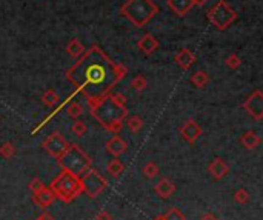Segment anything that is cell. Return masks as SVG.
Segmentation results:
<instances>
[{
  "label": "cell",
  "mask_w": 263,
  "mask_h": 220,
  "mask_svg": "<svg viewBox=\"0 0 263 220\" xmlns=\"http://www.w3.org/2000/svg\"><path fill=\"white\" fill-rule=\"evenodd\" d=\"M126 74L128 69L125 65L110 59L99 45H91L65 76L77 88V92H82L88 103H92L110 94Z\"/></svg>",
  "instance_id": "cell-1"
},
{
  "label": "cell",
  "mask_w": 263,
  "mask_h": 220,
  "mask_svg": "<svg viewBox=\"0 0 263 220\" xmlns=\"http://www.w3.org/2000/svg\"><path fill=\"white\" fill-rule=\"evenodd\" d=\"M91 116L96 119L102 127L112 132L119 134L123 128V120L128 117V110L123 105H119L112 99L111 94H107L102 99L88 103Z\"/></svg>",
  "instance_id": "cell-2"
},
{
  "label": "cell",
  "mask_w": 263,
  "mask_h": 220,
  "mask_svg": "<svg viewBox=\"0 0 263 220\" xmlns=\"http://www.w3.org/2000/svg\"><path fill=\"white\" fill-rule=\"evenodd\" d=\"M120 14L135 28H143L159 14V6L153 0H126L120 6Z\"/></svg>",
  "instance_id": "cell-3"
},
{
  "label": "cell",
  "mask_w": 263,
  "mask_h": 220,
  "mask_svg": "<svg viewBox=\"0 0 263 220\" xmlns=\"http://www.w3.org/2000/svg\"><path fill=\"white\" fill-rule=\"evenodd\" d=\"M49 188H51V191L54 193L56 198H60V200L65 203H71L83 193L80 177L71 174L65 170L51 182Z\"/></svg>",
  "instance_id": "cell-4"
},
{
  "label": "cell",
  "mask_w": 263,
  "mask_h": 220,
  "mask_svg": "<svg viewBox=\"0 0 263 220\" xmlns=\"http://www.w3.org/2000/svg\"><path fill=\"white\" fill-rule=\"evenodd\" d=\"M56 160L62 166V170H65V171L74 174V176H79V177L85 174L92 165V160L88 157V154L76 143H69L68 148L63 151L62 155L57 157Z\"/></svg>",
  "instance_id": "cell-5"
},
{
  "label": "cell",
  "mask_w": 263,
  "mask_h": 220,
  "mask_svg": "<svg viewBox=\"0 0 263 220\" xmlns=\"http://www.w3.org/2000/svg\"><path fill=\"white\" fill-rule=\"evenodd\" d=\"M237 17L239 14L236 13V9L226 0H219L206 13V19L209 20V23L219 31H225L226 28H229L237 20Z\"/></svg>",
  "instance_id": "cell-6"
},
{
  "label": "cell",
  "mask_w": 263,
  "mask_h": 220,
  "mask_svg": "<svg viewBox=\"0 0 263 220\" xmlns=\"http://www.w3.org/2000/svg\"><path fill=\"white\" fill-rule=\"evenodd\" d=\"M80 179H82L83 193H87L88 197H91V198L99 197L108 185V180L94 168H89L85 174L80 177Z\"/></svg>",
  "instance_id": "cell-7"
},
{
  "label": "cell",
  "mask_w": 263,
  "mask_h": 220,
  "mask_svg": "<svg viewBox=\"0 0 263 220\" xmlns=\"http://www.w3.org/2000/svg\"><path fill=\"white\" fill-rule=\"evenodd\" d=\"M42 146H44L45 151H46L51 157L57 159V157H60L62 153L69 146V142H68L65 137H63V135H62L59 131H54V132H51L48 137L44 140Z\"/></svg>",
  "instance_id": "cell-8"
},
{
  "label": "cell",
  "mask_w": 263,
  "mask_h": 220,
  "mask_svg": "<svg viewBox=\"0 0 263 220\" xmlns=\"http://www.w3.org/2000/svg\"><path fill=\"white\" fill-rule=\"evenodd\" d=\"M243 108L252 119L260 122L263 119V92L260 89H256L243 102Z\"/></svg>",
  "instance_id": "cell-9"
},
{
  "label": "cell",
  "mask_w": 263,
  "mask_h": 220,
  "mask_svg": "<svg viewBox=\"0 0 263 220\" xmlns=\"http://www.w3.org/2000/svg\"><path fill=\"white\" fill-rule=\"evenodd\" d=\"M202 132H203L202 127L194 119H188L180 128V135L189 145H194L197 142V139L202 135Z\"/></svg>",
  "instance_id": "cell-10"
},
{
  "label": "cell",
  "mask_w": 263,
  "mask_h": 220,
  "mask_svg": "<svg viewBox=\"0 0 263 220\" xmlns=\"http://www.w3.org/2000/svg\"><path fill=\"white\" fill-rule=\"evenodd\" d=\"M33 200L40 208H48V206H51L52 203H54L56 196H54V193L51 191L49 186H44L40 191L33 194Z\"/></svg>",
  "instance_id": "cell-11"
},
{
  "label": "cell",
  "mask_w": 263,
  "mask_h": 220,
  "mask_svg": "<svg viewBox=\"0 0 263 220\" xmlns=\"http://www.w3.org/2000/svg\"><path fill=\"white\" fill-rule=\"evenodd\" d=\"M196 60H197L196 54H194L191 49H188V48H182V49L174 56V62H175V64L180 66L182 69H185V71L191 68V66L196 64Z\"/></svg>",
  "instance_id": "cell-12"
},
{
  "label": "cell",
  "mask_w": 263,
  "mask_h": 220,
  "mask_svg": "<svg viewBox=\"0 0 263 220\" xmlns=\"http://www.w3.org/2000/svg\"><path fill=\"white\" fill-rule=\"evenodd\" d=\"M160 44H159V40H157L153 34L150 33H146L139 42H137V48L143 52L145 56H151L154 54V52L159 49Z\"/></svg>",
  "instance_id": "cell-13"
},
{
  "label": "cell",
  "mask_w": 263,
  "mask_h": 220,
  "mask_svg": "<svg viewBox=\"0 0 263 220\" xmlns=\"http://www.w3.org/2000/svg\"><path fill=\"white\" fill-rule=\"evenodd\" d=\"M105 146H107V151L111 155L119 157V155H122L126 151V148H128V142H126L125 139H122L120 135L114 134L112 137L107 142V145H105Z\"/></svg>",
  "instance_id": "cell-14"
},
{
  "label": "cell",
  "mask_w": 263,
  "mask_h": 220,
  "mask_svg": "<svg viewBox=\"0 0 263 220\" xmlns=\"http://www.w3.org/2000/svg\"><path fill=\"white\" fill-rule=\"evenodd\" d=\"M208 171H209V174H211L216 180H220V179H223V177L229 173V166L222 159V157H216V159L211 163H209Z\"/></svg>",
  "instance_id": "cell-15"
},
{
  "label": "cell",
  "mask_w": 263,
  "mask_h": 220,
  "mask_svg": "<svg viewBox=\"0 0 263 220\" xmlns=\"http://www.w3.org/2000/svg\"><path fill=\"white\" fill-rule=\"evenodd\" d=\"M166 3L171 11L178 17H185L194 6L193 0H166Z\"/></svg>",
  "instance_id": "cell-16"
},
{
  "label": "cell",
  "mask_w": 263,
  "mask_h": 220,
  "mask_svg": "<svg viewBox=\"0 0 263 220\" xmlns=\"http://www.w3.org/2000/svg\"><path fill=\"white\" fill-rule=\"evenodd\" d=\"M154 191L159 194V197L162 198H168L171 197L175 191V185L170 180L166 179V177H163V179H160L159 182H157V185L154 186Z\"/></svg>",
  "instance_id": "cell-17"
},
{
  "label": "cell",
  "mask_w": 263,
  "mask_h": 220,
  "mask_svg": "<svg viewBox=\"0 0 263 220\" xmlns=\"http://www.w3.org/2000/svg\"><path fill=\"white\" fill-rule=\"evenodd\" d=\"M240 142H241V145H243L246 150H256L257 146L262 143V139H260V135L257 132L246 131V132H243V135H241Z\"/></svg>",
  "instance_id": "cell-18"
},
{
  "label": "cell",
  "mask_w": 263,
  "mask_h": 220,
  "mask_svg": "<svg viewBox=\"0 0 263 220\" xmlns=\"http://www.w3.org/2000/svg\"><path fill=\"white\" fill-rule=\"evenodd\" d=\"M66 52L69 54V57L72 59H79L83 52H85V46L82 45V42L77 39V37H72L69 42H68V45H66Z\"/></svg>",
  "instance_id": "cell-19"
},
{
  "label": "cell",
  "mask_w": 263,
  "mask_h": 220,
  "mask_svg": "<svg viewBox=\"0 0 263 220\" xmlns=\"http://www.w3.org/2000/svg\"><path fill=\"white\" fill-rule=\"evenodd\" d=\"M189 80H191V83L196 88L202 89V88H205L208 85L209 82H211V77H209V74H208V72H205V71H196Z\"/></svg>",
  "instance_id": "cell-20"
},
{
  "label": "cell",
  "mask_w": 263,
  "mask_h": 220,
  "mask_svg": "<svg viewBox=\"0 0 263 220\" xmlns=\"http://www.w3.org/2000/svg\"><path fill=\"white\" fill-rule=\"evenodd\" d=\"M123 170H125V165L122 163V160L119 159V157H114L112 160H110V163L107 166V171L112 177H119L123 173Z\"/></svg>",
  "instance_id": "cell-21"
},
{
  "label": "cell",
  "mask_w": 263,
  "mask_h": 220,
  "mask_svg": "<svg viewBox=\"0 0 263 220\" xmlns=\"http://www.w3.org/2000/svg\"><path fill=\"white\" fill-rule=\"evenodd\" d=\"M40 100L44 102L46 107H54V105L60 100V96L54 91V89H46L44 94H42Z\"/></svg>",
  "instance_id": "cell-22"
},
{
  "label": "cell",
  "mask_w": 263,
  "mask_h": 220,
  "mask_svg": "<svg viewBox=\"0 0 263 220\" xmlns=\"http://www.w3.org/2000/svg\"><path fill=\"white\" fill-rule=\"evenodd\" d=\"M142 174L146 177V179H154V177L159 174V166H157L155 162H146L142 166Z\"/></svg>",
  "instance_id": "cell-23"
},
{
  "label": "cell",
  "mask_w": 263,
  "mask_h": 220,
  "mask_svg": "<svg viewBox=\"0 0 263 220\" xmlns=\"http://www.w3.org/2000/svg\"><path fill=\"white\" fill-rule=\"evenodd\" d=\"M17 150H16V146L13 142H5L0 145V155L3 157V159H13V157L16 155Z\"/></svg>",
  "instance_id": "cell-24"
},
{
  "label": "cell",
  "mask_w": 263,
  "mask_h": 220,
  "mask_svg": "<svg viewBox=\"0 0 263 220\" xmlns=\"http://www.w3.org/2000/svg\"><path fill=\"white\" fill-rule=\"evenodd\" d=\"M130 85H131V88H132L134 91L140 92V91L146 89V87H148V80H146V77H145V76L139 74V76H135V77L131 80Z\"/></svg>",
  "instance_id": "cell-25"
},
{
  "label": "cell",
  "mask_w": 263,
  "mask_h": 220,
  "mask_svg": "<svg viewBox=\"0 0 263 220\" xmlns=\"http://www.w3.org/2000/svg\"><path fill=\"white\" fill-rule=\"evenodd\" d=\"M126 127H128L130 131H132V132H139L143 128V120L140 116H131L128 120H126Z\"/></svg>",
  "instance_id": "cell-26"
},
{
  "label": "cell",
  "mask_w": 263,
  "mask_h": 220,
  "mask_svg": "<svg viewBox=\"0 0 263 220\" xmlns=\"http://www.w3.org/2000/svg\"><path fill=\"white\" fill-rule=\"evenodd\" d=\"M66 112H68L69 117L79 119L82 114H83V107H82L79 102H71V103L68 105V108H66Z\"/></svg>",
  "instance_id": "cell-27"
},
{
  "label": "cell",
  "mask_w": 263,
  "mask_h": 220,
  "mask_svg": "<svg viewBox=\"0 0 263 220\" xmlns=\"http://www.w3.org/2000/svg\"><path fill=\"white\" fill-rule=\"evenodd\" d=\"M71 131H72V134H74V135H77V137H83V135H85L87 131H88L87 123L76 119V122L72 123V127H71Z\"/></svg>",
  "instance_id": "cell-28"
},
{
  "label": "cell",
  "mask_w": 263,
  "mask_h": 220,
  "mask_svg": "<svg viewBox=\"0 0 263 220\" xmlns=\"http://www.w3.org/2000/svg\"><path fill=\"white\" fill-rule=\"evenodd\" d=\"M225 64L231 69H239L241 65V57L239 54H236V52H231V54L225 59Z\"/></svg>",
  "instance_id": "cell-29"
},
{
  "label": "cell",
  "mask_w": 263,
  "mask_h": 220,
  "mask_svg": "<svg viewBox=\"0 0 263 220\" xmlns=\"http://www.w3.org/2000/svg\"><path fill=\"white\" fill-rule=\"evenodd\" d=\"M165 220H185V214L178 208H171L166 214H163Z\"/></svg>",
  "instance_id": "cell-30"
},
{
  "label": "cell",
  "mask_w": 263,
  "mask_h": 220,
  "mask_svg": "<svg viewBox=\"0 0 263 220\" xmlns=\"http://www.w3.org/2000/svg\"><path fill=\"white\" fill-rule=\"evenodd\" d=\"M234 198L237 203H248L251 200V194L246 190H239V191H236Z\"/></svg>",
  "instance_id": "cell-31"
},
{
  "label": "cell",
  "mask_w": 263,
  "mask_h": 220,
  "mask_svg": "<svg viewBox=\"0 0 263 220\" xmlns=\"http://www.w3.org/2000/svg\"><path fill=\"white\" fill-rule=\"evenodd\" d=\"M44 186H45V185H44V182H42V180L39 179V177H34V179L31 180V182H29V185H28L29 191L33 193V194H34V193H37V191H40Z\"/></svg>",
  "instance_id": "cell-32"
},
{
  "label": "cell",
  "mask_w": 263,
  "mask_h": 220,
  "mask_svg": "<svg viewBox=\"0 0 263 220\" xmlns=\"http://www.w3.org/2000/svg\"><path fill=\"white\" fill-rule=\"evenodd\" d=\"M96 220H112V216L107 211V209H103V211H100L96 217Z\"/></svg>",
  "instance_id": "cell-33"
},
{
  "label": "cell",
  "mask_w": 263,
  "mask_h": 220,
  "mask_svg": "<svg viewBox=\"0 0 263 220\" xmlns=\"http://www.w3.org/2000/svg\"><path fill=\"white\" fill-rule=\"evenodd\" d=\"M36 220H54V217H52L49 213H46V211H45V213H42V214H40Z\"/></svg>",
  "instance_id": "cell-34"
},
{
  "label": "cell",
  "mask_w": 263,
  "mask_h": 220,
  "mask_svg": "<svg viewBox=\"0 0 263 220\" xmlns=\"http://www.w3.org/2000/svg\"><path fill=\"white\" fill-rule=\"evenodd\" d=\"M200 220H219V217L214 216V214H211V213H208V214H205Z\"/></svg>",
  "instance_id": "cell-35"
},
{
  "label": "cell",
  "mask_w": 263,
  "mask_h": 220,
  "mask_svg": "<svg viewBox=\"0 0 263 220\" xmlns=\"http://www.w3.org/2000/svg\"><path fill=\"white\" fill-rule=\"evenodd\" d=\"M209 2V0H193V5L194 6H203Z\"/></svg>",
  "instance_id": "cell-36"
},
{
  "label": "cell",
  "mask_w": 263,
  "mask_h": 220,
  "mask_svg": "<svg viewBox=\"0 0 263 220\" xmlns=\"http://www.w3.org/2000/svg\"><path fill=\"white\" fill-rule=\"evenodd\" d=\"M153 220H165V217H163V214H160V216H157V217H154Z\"/></svg>",
  "instance_id": "cell-37"
}]
</instances>
